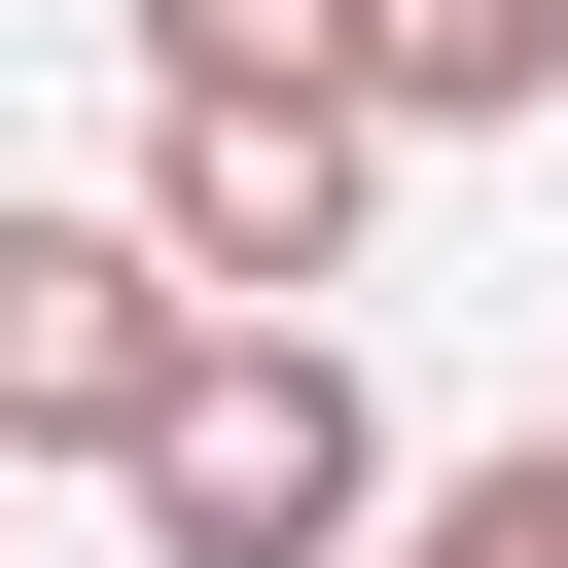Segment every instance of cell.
<instances>
[{
  "instance_id": "cell-3",
  "label": "cell",
  "mask_w": 568,
  "mask_h": 568,
  "mask_svg": "<svg viewBox=\"0 0 568 568\" xmlns=\"http://www.w3.org/2000/svg\"><path fill=\"white\" fill-rule=\"evenodd\" d=\"M213 355V284L142 213H0V462H142V390Z\"/></svg>"
},
{
  "instance_id": "cell-7",
  "label": "cell",
  "mask_w": 568,
  "mask_h": 568,
  "mask_svg": "<svg viewBox=\"0 0 568 568\" xmlns=\"http://www.w3.org/2000/svg\"><path fill=\"white\" fill-rule=\"evenodd\" d=\"M0 497H36V462H0Z\"/></svg>"
},
{
  "instance_id": "cell-4",
  "label": "cell",
  "mask_w": 568,
  "mask_h": 568,
  "mask_svg": "<svg viewBox=\"0 0 568 568\" xmlns=\"http://www.w3.org/2000/svg\"><path fill=\"white\" fill-rule=\"evenodd\" d=\"M355 106L390 142H532L568 106V0H355Z\"/></svg>"
},
{
  "instance_id": "cell-6",
  "label": "cell",
  "mask_w": 568,
  "mask_h": 568,
  "mask_svg": "<svg viewBox=\"0 0 568 568\" xmlns=\"http://www.w3.org/2000/svg\"><path fill=\"white\" fill-rule=\"evenodd\" d=\"M355 568H568V426H532V462H426V497H390Z\"/></svg>"
},
{
  "instance_id": "cell-2",
  "label": "cell",
  "mask_w": 568,
  "mask_h": 568,
  "mask_svg": "<svg viewBox=\"0 0 568 568\" xmlns=\"http://www.w3.org/2000/svg\"><path fill=\"white\" fill-rule=\"evenodd\" d=\"M355 178H390V106H142V248L213 320H320L355 284Z\"/></svg>"
},
{
  "instance_id": "cell-5",
  "label": "cell",
  "mask_w": 568,
  "mask_h": 568,
  "mask_svg": "<svg viewBox=\"0 0 568 568\" xmlns=\"http://www.w3.org/2000/svg\"><path fill=\"white\" fill-rule=\"evenodd\" d=\"M142 106H355V0H106Z\"/></svg>"
},
{
  "instance_id": "cell-1",
  "label": "cell",
  "mask_w": 568,
  "mask_h": 568,
  "mask_svg": "<svg viewBox=\"0 0 568 568\" xmlns=\"http://www.w3.org/2000/svg\"><path fill=\"white\" fill-rule=\"evenodd\" d=\"M106 497H142V568H355L426 462H390V390H355L320 320H213V355L142 390V462H106Z\"/></svg>"
}]
</instances>
